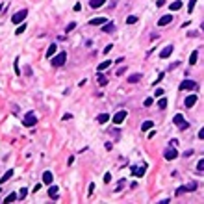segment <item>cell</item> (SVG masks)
Masks as SVG:
<instances>
[{"label": "cell", "mask_w": 204, "mask_h": 204, "mask_svg": "<svg viewBox=\"0 0 204 204\" xmlns=\"http://www.w3.org/2000/svg\"><path fill=\"white\" fill-rule=\"evenodd\" d=\"M172 123H174L176 126L180 128V130H187V128H189V123H187V121L184 119V115H182V113H176V115L172 117Z\"/></svg>", "instance_id": "1"}, {"label": "cell", "mask_w": 204, "mask_h": 204, "mask_svg": "<svg viewBox=\"0 0 204 204\" xmlns=\"http://www.w3.org/2000/svg\"><path fill=\"white\" fill-rule=\"evenodd\" d=\"M65 61H67V52H58L56 56H54V60H52V65L54 67H61V65H65Z\"/></svg>", "instance_id": "2"}, {"label": "cell", "mask_w": 204, "mask_h": 204, "mask_svg": "<svg viewBox=\"0 0 204 204\" xmlns=\"http://www.w3.org/2000/svg\"><path fill=\"white\" fill-rule=\"evenodd\" d=\"M26 17H28V11H26V9H21V11H17V13L11 17V22H13V24H21Z\"/></svg>", "instance_id": "3"}, {"label": "cell", "mask_w": 204, "mask_h": 204, "mask_svg": "<svg viewBox=\"0 0 204 204\" xmlns=\"http://www.w3.org/2000/svg\"><path fill=\"white\" fill-rule=\"evenodd\" d=\"M22 124H24V126H35V124H37V119H35V115H34L32 111L24 115V119H22Z\"/></svg>", "instance_id": "4"}, {"label": "cell", "mask_w": 204, "mask_h": 204, "mask_svg": "<svg viewBox=\"0 0 204 204\" xmlns=\"http://www.w3.org/2000/svg\"><path fill=\"white\" fill-rule=\"evenodd\" d=\"M191 89H197V82L193 80H184L180 84V91H191Z\"/></svg>", "instance_id": "5"}, {"label": "cell", "mask_w": 204, "mask_h": 204, "mask_svg": "<svg viewBox=\"0 0 204 204\" xmlns=\"http://www.w3.org/2000/svg\"><path fill=\"white\" fill-rule=\"evenodd\" d=\"M126 115H128L126 109H121V111H117L115 115H113V123H115V124H121L124 119H126Z\"/></svg>", "instance_id": "6"}, {"label": "cell", "mask_w": 204, "mask_h": 204, "mask_svg": "<svg viewBox=\"0 0 204 204\" xmlns=\"http://www.w3.org/2000/svg\"><path fill=\"white\" fill-rule=\"evenodd\" d=\"M163 156H165V160H174V158H178V150H176V148H165V152H163Z\"/></svg>", "instance_id": "7"}, {"label": "cell", "mask_w": 204, "mask_h": 204, "mask_svg": "<svg viewBox=\"0 0 204 204\" xmlns=\"http://www.w3.org/2000/svg\"><path fill=\"white\" fill-rule=\"evenodd\" d=\"M41 180H43V184H45V186H50V184L54 182V174L50 171H45L43 172V176H41Z\"/></svg>", "instance_id": "8"}, {"label": "cell", "mask_w": 204, "mask_h": 204, "mask_svg": "<svg viewBox=\"0 0 204 204\" xmlns=\"http://www.w3.org/2000/svg\"><path fill=\"white\" fill-rule=\"evenodd\" d=\"M145 171H147V163H143V165H141L139 169H137L136 165H132V172H134V174L137 176V178H141V176L145 174Z\"/></svg>", "instance_id": "9"}, {"label": "cell", "mask_w": 204, "mask_h": 204, "mask_svg": "<svg viewBox=\"0 0 204 204\" xmlns=\"http://www.w3.org/2000/svg\"><path fill=\"white\" fill-rule=\"evenodd\" d=\"M48 197L52 199V201H58V197H60V189H58L56 186H52V184H50V187H48Z\"/></svg>", "instance_id": "10"}, {"label": "cell", "mask_w": 204, "mask_h": 204, "mask_svg": "<svg viewBox=\"0 0 204 204\" xmlns=\"http://www.w3.org/2000/svg\"><path fill=\"white\" fill-rule=\"evenodd\" d=\"M102 32L104 34H113L115 32V24H113V22H104V24H102Z\"/></svg>", "instance_id": "11"}, {"label": "cell", "mask_w": 204, "mask_h": 204, "mask_svg": "<svg viewBox=\"0 0 204 204\" xmlns=\"http://www.w3.org/2000/svg\"><path fill=\"white\" fill-rule=\"evenodd\" d=\"M172 22V15H163V17H160L158 21V26H167Z\"/></svg>", "instance_id": "12"}, {"label": "cell", "mask_w": 204, "mask_h": 204, "mask_svg": "<svg viewBox=\"0 0 204 204\" xmlns=\"http://www.w3.org/2000/svg\"><path fill=\"white\" fill-rule=\"evenodd\" d=\"M172 54V45H167L165 48L162 50V52H160V58H162V60H167V58H169Z\"/></svg>", "instance_id": "13"}, {"label": "cell", "mask_w": 204, "mask_h": 204, "mask_svg": "<svg viewBox=\"0 0 204 204\" xmlns=\"http://www.w3.org/2000/svg\"><path fill=\"white\" fill-rule=\"evenodd\" d=\"M104 4H106V0H89V7H91V9H99Z\"/></svg>", "instance_id": "14"}, {"label": "cell", "mask_w": 204, "mask_h": 204, "mask_svg": "<svg viewBox=\"0 0 204 204\" xmlns=\"http://www.w3.org/2000/svg\"><path fill=\"white\" fill-rule=\"evenodd\" d=\"M104 22H108V21H106V17H95V19L89 21V24H91V26H102Z\"/></svg>", "instance_id": "15"}, {"label": "cell", "mask_w": 204, "mask_h": 204, "mask_svg": "<svg viewBox=\"0 0 204 204\" xmlns=\"http://www.w3.org/2000/svg\"><path fill=\"white\" fill-rule=\"evenodd\" d=\"M184 104H186L187 108H193V106L197 104V95H189L186 100H184Z\"/></svg>", "instance_id": "16"}, {"label": "cell", "mask_w": 204, "mask_h": 204, "mask_svg": "<svg viewBox=\"0 0 204 204\" xmlns=\"http://www.w3.org/2000/svg\"><path fill=\"white\" fill-rule=\"evenodd\" d=\"M111 63H113L111 60H106V61H102V63H99V67H97V70H99V72H102V70H108Z\"/></svg>", "instance_id": "17"}, {"label": "cell", "mask_w": 204, "mask_h": 204, "mask_svg": "<svg viewBox=\"0 0 204 204\" xmlns=\"http://www.w3.org/2000/svg\"><path fill=\"white\" fill-rule=\"evenodd\" d=\"M182 6H184L182 0H174V2L169 4V9H171V11H178V9H182Z\"/></svg>", "instance_id": "18"}, {"label": "cell", "mask_w": 204, "mask_h": 204, "mask_svg": "<svg viewBox=\"0 0 204 204\" xmlns=\"http://www.w3.org/2000/svg\"><path fill=\"white\" fill-rule=\"evenodd\" d=\"M141 78H143V74H141V72H136V74H132V76H128V82H130V84H137Z\"/></svg>", "instance_id": "19"}, {"label": "cell", "mask_w": 204, "mask_h": 204, "mask_svg": "<svg viewBox=\"0 0 204 204\" xmlns=\"http://www.w3.org/2000/svg\"><path fill=\"white\" fill-rule=\"evenodd\" d=\"M11 176H13V171H11V169H7L6 172H4V176H2V178H0V186H2L4 182H7V180H9Z\"/></svg>", "instance_id": "20"}, {"label": "cell", "mask_w": 204, "mask_h": 204, "mask_svg": "<svg viewBox=\"0 0 204 204\" xmlns=\"http://www.w3.org/2000/svg\"><path fill=\"white\" fill-rule=\"evenodd\" d=\"M109 119H111V117H109V115H108V113H100V115H99V117H97V121H99V123H100V124H106V123H108V121H109Z\"/></svg>", "instance_id": "21"}, {"label": "cell", "mask_w": 204, "mask_h": 204, "mask_svg": "<svg viewBox=\"0 0 204 204\" xmlns=\"http://www.w3.org/2000/svg\"><path fill=\"white\" fill-rule=\"evenodd\" d=\"M150 128H154V123H152V121H145V123L141 124V130L143 132H148Z\"/></svg>", "instance_id": "22"}, {"label": "cell", "mask_w": 204, "mask_h": 204, "mask_svg": "<svg viewBox=\"0 0 204 204\" xmlns=\"http://www.w3.org/2000/svg\"><path fill=\"white\" fill-rule=\"evenodd\" d=\"M56 48H58L56 45H50L48 48H46V58H52L54 54H56Z\"/></svg>", "instance_id": "23"}, {"label": "cell", "mask_w": 204, "mask_h": 204, "mask_svg": "<svg viewBox=\"0 0 204 204\" xmlns=\"http://www.w3.org/2000/svg\"><path fill=\"white\" fill-rule=\"evenodd\" d=\"M197 187H199L197 182H191V184H187V186H184V189H186V193H187V191H195Z\"/></svg>", "instance_id": "24"}, {"label": "cell", "mask_w": 204, "mask_h": 204, "mask_svg": "<svg viewBox=\"0 0 204 204\" xmlns=\"http://www.w3.org/2000/svg\"><path fill=\"white\" fill-rule=\"evenodd\" d=\"M197 60H199V52L195 50V52H191V56H189V65H195Z\"/></svg>", "instance_id": "25"}, {"label": "cell", "mask_w": 204, "mask_h": 204, "mask_svg": "<svg viewBox=\"0 0 204 204\" xmlns=\"http://www.w3.org/2000/svg\"><path fill=\"white\" fill-rule=\"evenodd\" d=\"M99 85L100 87H106V85H108V78H106L104 74H99Z\"/></svg>", "instance_id": "26"}, {"label": "cell", "mask_w": 204, "mask_h": 204, "mask_svg": "<svg viewBox=\"0 0 204 204\" xmlns=\"http://www.w3.org/2000/svg\"><path fill=\"white\" fill-rule=\"evenodd\" d=\"M13 201H17V193H9L6 199H4V202H6V204H9V202H13Z\"/></svg>", "instance_id": "27"}, {"label": "cell", "mask_w": 204, "mask_h": 204, "mask_svg": "<svg viewBox=\"0 0 204 204\" xmlns=\"http://www.w3.org/2000/svg\"><path fill=\"white\" fill-rule=\"evenodd\" d=\"M136 22H137L136 15H128V17H126V24H136Z\"/></svg>", "instance_id": "28"}, {"label": "cell", "mask_w": 204, "mask_h": 204, "mask_svg": "<svg viewBox=\"0 0 204 204\" xmlns=\"http://www.w3.org/2000/svg\"><path fill=\"white\" fill-rule=\"evenodd\" d=\"M195 6H197V0H189V4H187V11H189V13H193Z\"/></svg>", "instance_id": "29"}, {"label": "cell", "mask_w": 204, "mask_h": 204, "mask_svg": "<svg viewBox=\"0 0 204 204\" xmlns=\"http://www.w3.org/2000/svg\"><path fill=\"white\" fill-rule=\"evenodd\" d=\"M158 106H160V109H165L167 108V99H160L158 100Z\"/></svg>", "instance_id": "30"}, {"label": "cell", "mask_w": 204, "mask_h": 204, "mask_svg": "<svg viewBox=\"0 0 204 204\" xmlns=\"http://www.w3.org/2000/svg\"><path fill=\"white\" fill-rule=\"evenodd\" d=\"M24 30H26V24H22V22H21V24H19V28L15 30V34H17V35H21L22 32H24Z\"/></svg>", "instance_id": "31"}, {"label": "cell", "mask_w": 204, "mask_h": 204, "mask_svg": "<svg viewBox=\"0 0 204 204\" xmlns=\"http://www.w3.org/2000/svg\"><path fill=\"white\" fill-rule=\"evenodd\" d=\"M26 195H28V189H26V187H22V189L19 191V199H26Z\"/></svg>", "instance_id": "32"}, {"label": "cell", "mask_w": 204, "mask_h": 204, "mask_svg": "<svg viewBox=\"0 0 204 204\" xmlns=\"http://www.w3.org/2000/svg\"><path fill=\"white\" fill-rule=\"evenodd\" d=\"M152 104H154V100H152V97H148V99H145V102H143V106H147V108H150Z\"/></svg>", "instance_id": "33"}, {"label": "cell", "mask_w": 204, "mask_h": 204, "mask_svg": "<svg viewBox=\"0 0 204 204\" xmlns=\"http://www.w3.org/2000/svg\"><path fill=\"white\" fill-rule=\"evenodd\" d=\"M197 171H199V172H202V171H204V160H199V163H197Z\"/></svg>", "instance_id": "34"}, {"label": "cell", "mask_w": 204, "mask_h": 204, "mask_svg": "<svg viewBox=\"0 0 204 204\" xmlns=\"http://www.w3.org/2000/svg\"><path fill=\"white\" fill-rule=\"evenodd\" d=\"M74 28H76V22H69V26H67V28H65V32L69 34V32H72Z\"/></svg>", "instance_id": "35"}, {"label": "cell", "mask_w": 204, "mask_h": 204, "mask_svg": "<svg viewBox=\"0 0 204 204\" xmlns=\"http://www.w3.org/2000/svg\"><path fill=\"white\" fill-rule=\"evenodd\" d=\"M13 69H15V74H21V69H19V60H15V63H13Z\"/></svg>", "instance_id": "36"}, {"label": "cell", "mask_w": 204, "mask_h": 204, "mask_svg": "<svg viewBox=\"0 0 204 204\" xmlns=\"http://www.w3.org/2000/svg\"><path fill=\"white\" fill-rule=\"evenodd\" d=\"M124 72H126V67H119V69H117V76H121V74H124Z\"/></svg>", "instance_id": "37"}, {"label": "cell", "mask_w": 204, "mask_h": 204, "mask_svg": "<svg viewBox=\"0 0 204 204\" xmlns=\"http://www.w3.org/2000/svg\"><path fill=\"white\" fill-rule=\"evenodd\" d=\"M102 180H104L106 184H108V182H111V174H109V172H106V174H104V178H102Z\"/></svg>", "instance_id": "38"}, {"label": "cell", "mask_w": 204, "mask_h": 204, "mask_svg": "<svg viewBox=\"0 0 204 204\" xmlns=\"http://www.w3.org/2000/svg\"><path fill=\"white\" fill-rule=\"evenodd\" d=\"M182 193H186V189H184V186L182 187H178V189H176V197H180V195Z\"/></svg>", "instance_id": "39"}, {"label": "cell", "mask_w": 204, "mask_h": 204, "mask_svg": "<svg viewBox=\"0 0 204 204\" xmlns=\"http://www.w3.org/2000/svg\"><path fill=\"white\" fill-rule=\"evenodd\" d=\"M124 184H126V182H124V180H121V182L117 184V191H121V189H123V187H124Z\"/></svg>", "instance_id": "40"}, {"label": "cell", "mask_w": 204, "mask_h": 204, "mask_svg": "<svg viewBox=\"0 0 204 204\" xmlns=\"http://www.w3.org/2000/svg\"><path fill=\"white\" fill-rule=\"evenodd\" d=\"M70 119H72V115H70V113H65V115H63V121H70Z\"/></svg>", "instance_id": "41"}, {"label": "cell", "mask_w": 204, "mask_h": 204, "mask_svg": "<svg viewBox=\"0 0 204 204\" xmlns=\"http://www.w3.org/2000/svg\"><path fill=\"white\" fill-rule=\"evenodd\" d=\"M156 6H158V7H162V6H165V0H158V2H156Z\"/></svg>", "instance_id": "42"}, {"label": "cell", "mask_w": 204, "mask_h": 204, "mask_svg": "<svg viewBox=\"0 0 204 204\" xmlns=\"http://www.w3.org/2000/svg\"><path fill=\"white\" fill-rule=\"evenodd\" d=\"M163 76H165V72H160V74H158V78H156V84H158V82H160V80H162V78H163Z\"/></svg>", "instance_id": "43"}, {"label": "cell", "mask_w": 204, "mask_h": 204, "mask_svg": "<svg viewBox=\"0 0 204 204\" xmlns=\"http://www.w3.org/2000/svg\"><path fill=\"white\" fill-rule=\"evenodd\" d=\"M80 9H82V4L76 2V4H74V11H80Z\"/></svg>", "instance_id": "44"}, {"label": "cell", "mask_w": 204, "mask_h": 204, "mask_svg": "<svg viewBox=\"0 0 204 204\" xmlns=\"http://www.w3.org/2000/svg\"><path fill=\"white\" fill-rule=\"evenodd\" d=\"M162 95H163V89L158 87V89H156V97H162Z\"/></svg>", "instance_id": "45"}, {"label": "cell", "mask_w": 204, "mask_h": 204, "mask_svg": "<svg viewBox=\"0 0 204 204\" xmlns=\"http://www.w3.org/2000/svg\"><path fill=\"white\" fill-rule=\"evenodd\" d=\"M109 50H111V45H106V46H104V54H108Z\"/></svg>", "instance_id": "46"}, {"label": "cell", "mask_w": 204, "mask_h": 204, "mask_svg": "<svg viewBox=\"0 0 204 204\" xmlns=\"http://www.w3.org/2000/svg\"><path fill=\"white\" fill-rule=\"evenodd\" d=\"M199 139H204V130H199Z\"/></svg>", "instance_id": "47"}, {"label": "cell", "mask_w": 204, "mask_h": 204, "mask_svg": "<svg viewBox=\"0 0 204 204\" xmlns=\"http://www.w3.org/2000/svg\"><path fill=\"white\" fill-rule=\"evenodd\" d=\"M4 9V4H0V11H2Z\"/></svg>", "instance_id": "48"}, {"label": "cell", "mask_w": 204, "mask_h": 204, "mask_svg": "<svg viewBox=\"0 0 204 204\" xmlns=\"http://www.w3.org/2000/svg\"><path fill=\"white\" fill-rule=\"evenodd\" d=\"M0 193H2V191H0Z\"/></svg>", "instance_id": "49"}]
</instances>
